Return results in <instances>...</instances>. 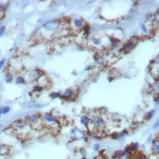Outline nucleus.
Returning a JSON list of instances; mask_svg holds the SVG:
<instances>
[{"mask_svg": "<svg viewBox=\"0 0 159 159\" xmlns=\"http://www.w3.org/2000/svg\"><path fill=\"white\" fill-rule=\"evenodd\" d=\"M11 126L15 132H16L17 134H19V136H26L29 134V132L32 130V127L28 125V123H26L25 118L15 120L11 125Z\"/></svg>", "mask_w": 159, "mask_h": 159, "instance_id": "f257e3e1", "label": "nucleus"}, {"mask_svg": "<svg viewBox=\"0 0 159 159\" xmlns=\"http://www.w3.org/2000/svg\"><path fill=\"white\" fill-rule=\"evenodd\" d=\"M60 25H61V21L58 19H53V20L47 21V23L44 24L41 28V32L46 35L54 36L55 33L58 32L61 29Z\"/></svg>", "mask_w": 159, "mask_h": 159, "instance_id": "f03ea898", "label": "nucleus"}, {"mask_svg": "<svg viewBox=\"0 0 159 159\" xmlns=\"http://www.w3.org/2000/svg\"><path fill=\"white\" fill-rule=\"evenodd\" d=\"M42 117V122L45 126H48L50 129L55 130V129H59L60 127V122L57 119V117L52 114L51 113H45L41 114Z\"/></svg>", "mask_w": 159, "mask_h": 159, "instance_id": "7ed1b4c3", "label": "nucleus"}, {"mask_svg": "<svg viewBox=\"0 0 159 159\" xmlns=\"http://www.w3.org/2000/svg\"><path fill=\"white\" fill-rule=\"evenodd\" d=\"M105 127V122L101 116H99V114H95V116H93L91 117V124H90L89 127H88V130L90 132L94 131V130L104 131Z\"/></svg>", "mask_w": 159, "mask_h": 159, "instance_id": "20e7f679", "label": "nucleus"}, {"mask_svg": "<svg viewBox=\"0 0 159 159\" xmlns=\"http://www.w3.org/2000/svg\"><path fill=\"white\" fill-rule=\"evenodd\" d=\"M25 120L26 121V123L32 127V128H37L41 127L43 126V122H42V117L41 114H30V116H28L25 117Z\"/></svg>", "mask_w": 159, "mask_h": 159, "instance_id": "39448f33", "label": "nucleus"}, {"mask_svg": "<svg viewBox=\"0 0 159 159\" xmlns=\"http://www.w3.org/2000/svg\"><path fill=\"white\" fill-rule=\"evenodd\" d=\"M69 136L70 138L72 140H80V139H85L86 138V133L83 132L82 130L78 129V128H72L69 132Z\"/></svg>", "mask_w": 159, "mask_h": 159, "instance_id": "423d86ee", "label": "nucleus"}, {"mask_svg": "<svg viewBox=\"0 0 159 159\" xmlns=\"http://www.w3.org/2000/svg\"><path fill=\"white\" fill-rule=\"evenodd\" d=\"M61 99L65 100V101H69V100H73L75 99L76 92L75 91L74 88H67L63 93L61 94Z\"/></svg>", "mask_w": 159, "mask_h": 159, "instance_id": "0eeeda50", "label": "nucleus"}, {"mask_svg": "<svg viewBox=\"0 0 159 159\" xmlns=\"http://www.w3.org/2000/svg\"><path fill=\"white\" fill-rule=\"evenodd\" d=\"M72 25L76 29L79 30V29H82L86 24L83 18H75L72 20Z\"/></svg>", "mask_w": 159, "mask_h": 159, "instance_id": "6e6552de", "label": "nucleus"}, {"mask_svg": "<svg viewBox=\"0 0 159 159\" xmlns=\"http://www.w3.org/2000/svg\"><path fill=\"white\" fill-rule=\"evenodd\" d=\"M80 123L82 126H84L86 128L88 129V127H89L91 124V117L88 116V114H82L80 117Z\"/></svg>", "mask_w": 159, "mask_h": 159, "instance_id": "1a4fd4ad", "label": "nucleus"}, {"mask_svg": "<svg viewBox=\"0 0 159 159\" xmlns=\"http://www.w3.org/2000/svg\"><path fill=\"white\" fill-rule=\"evenodd\" d=\"M136 43L134 42V41H129L127 43H126L125 45H124V47H122V51L125 52V53H127V52H130L131 50H133L134 47H136Z\"/></svg>", "mask_w": 159, "mask_h": 159, "instance_id": "9d476101", "label": "nucleus"}, {"mask_svg": "<svg viewBox=\"0 0 159 159\" xmlns=\"http://www.w3.org/2000/svg\"><path fill=\"white\" fill-rule=\"evenodd\" d=\"M9 151H10L9 146L0 142V156H6V155L9 154Z\"/></svg>", "mask_w": 159, "mask_h": 159, "instance_id": "9b49d317", "label": "nucleus"}, {"mask_svg": "<svg viewBox=\"0 0 159 159\" xmlns=\"http://www.w3.org/2000/svg\"><path fill=\"white\" fill-rule=\"evenodd\" d=\"M152 152L154 155L159 156V138H155L152 142Z\"/></svg>", "mask_w": 159, "mask_h": 159, "instance_id": "f8f14e48", "label": "nucleus"}, {"mask_svg": "<svg viewBox=\"0 0 159 159\" xmlns=\"http://www.w3.org/2000/svg\"><path fill=\"white\" fill-rule=\"evenodd\" d=\"M15 81H16V85H19V86H23V85H25L26 84V78L24 76H16L15 77Z\"/></svg>", "mask_w": 159, "mask_h": 159, "instance_id": "ddd939ff", "label": "nucleus"}, {"mask_svg": "<svg viewBox=\"0 0 159 159\" xmlns=\"http://www.w3.org/2000/svg\"><path fill=\"white\" fill-rule=\"evenodd\" d=\"M90 43L92 44L93 46H95V47H99L102 45V40L100 37H93L91 39H90Z\"/></svg>", "mask_w": 159, "mask_h": 159, "instance_id": "4468645a", "label": "nucleus"}, {"mask_svg": "<svg viewBox=\"0 0 159 159\" xmlns=\"http://www.w3.org/2000/svg\"><path fill=\"white\" fill-rule=\"evenodd\" d=\"M82 31H83V35L85 37H88L90 35V32H91V28H90V25H86L84 28H82Z\"/></svg>", "mask_w": 159, "mask_h": 159, "instance_id": "2eb2a0df", "label": "nucleus"}, {"mask_svg": "<svg viewBox=\"0 0 159 159\" xmlns=\"http://www.w3.org/2000/svg\"><path fill=\"white\" fill-rule=\"evenodd\" d=\"M43 90H44V87H42V86H39V85L34 86L33 89H32V91H33L34 94H40Z\"/></svg>", "mask_w": 159, "mask_h": 159, "instance_id": "dca6fc26", "label": "nucleus"}, {"mask_svg": "<svg viewBox=\"0 0 159 159\" xmlns=\"http://www.w3.org/2000/svg\"><path fill=\"white\" fill-rule=\"evenodd\" d=\"M156 19V15L153 14V13H150L146 16V21L147 22H154Z\"/></svg>", "mask_w": 159, "mask_h": 159, "instance_id": "f3484780", "label": "nucleus"}, {"mask_svg": "<svg viewBox=\"0 0 159 159\" xmlns=\"http://www.w3.org/2000/svg\"><path fill=\"white\" fill-rule=\"evenodd\" d=\"M5 79H6V83H11L15 78H14V76H13L12 73H9V72H8V73L6 74Z\"/></svg>", "mask_w": 159, "mask_h": 159, "instance_id": "a211bd4d", "label": "nucleus"}, {"mask_svg": "<svg viewBox=\"0 0 159 159\" xmlns=\"http://www.w3.org/2000/svg\"><path fill=\"white\" fill-rule=\"evenodd\" d=\"M61 93L59 92H52L49 94V98L51 99H57V98H60L61 99Z\"/></svg>", "mask_w": 159, "mask_h": 159, "instance_id": "6ab92c4d", "label": "nucleus"}, {"mask_svg": "<svg viewBox=\"0 0 159 159\" xmlns=\"http://www.w3.org/2000/svg\"><path fill=\"white\" fill-rule=\"evenodd\" d=\"M133 159H147L143 153H135L133 155Z\"/></svg>", "mask_w": 159, "mask_h": 159, "instance_id": "aec40b11", "label": "nucleus"}, {"mask_svg": "<svg viewBox=\"0 0 159 159\" xmlns=\"http://www.w3.org/2000/svg\"><path fill=\"white\" fill-rule=\"evenodd\" d=\"M11 110V107H8V105H6V107H2V114H6L10 112Z\"/></svg>", "mask_w": 159, "mask_h": 159, "instance_id": "412c9836", "label": "nucleus"}, {"mask_svg": "<svg viewBox=\"0 0 159 159\" xmlns=\"http://www.w3.org/2000/svg\"><path fill=\"white\" fill-rule=\"evenodd\" d=\"M155 113V110H151V111H149L146 114V120H149V119H151L153 117V114Z\"/></svg>", "mask_w": 159, "mask_h": 159, "instance_id": "4be33fe9", "label": "nucleus"}, {"mask_svg": "<svg viewBox=\"0 0 159 159\" xmlns=\"http://www.w3.org/2000/svg\"><path fill=\"white\" fill-rule=\"evenodd\" d=\"M126 155V152L125 151V150H124V151H117V153H116V155L118 157H123Z\"/></svg>", "mask_w": 159, "mask_h": 159, "instance_id": "5701e85b", "label": "nucleus"}, {"mask_svg": "<svg viewBox=\"0 0 159 159\" xmlns=\"http://www.w3.org/2000/svg\"><path fill=\"white\" fill-rule=\"evenodd\" d=\"M6 58H2L0 60V69H3L6 66Z\"/></svg>", "mask_w": 159, "mask_h": 159, "instance_id": "b1692460", "label": "nucleus"}, {"mask_svg": "<svg viewBox=\"0 0 159 159\" xmlns=\"http://www.w3.org/2000/svg\"><path fill=\"white\" fill-rule=\"evenodd\" d=\"M92 148H93V150H94L95 152H98L99 150H100V145L99 144H94Z\"/></svg>", "mask_w": 159, "mask_h": 159, "instance_id": "393cba45", "label": "nucleus"}, {"mask_svg": "<svg viewBox=\"0 0 159 159\" xmlns=\"http://www.w3.org/2000/svg\"><path fill=\"white\" fill-rule=\"evenodd\" d=\"M5 33H6V26L3 25V26L0 28V37H3L4 35H5Z\"/></svg>", "mask_w": 159, "mask_h": 159, "instance_id": "a878e982", "label": "nucleus"}, {"mask_svg": "<svg viewBox=\"0 0 159 159\" xmlns=\"http://www.w3.org/2000/svg\"><path fill=\"white\" fill-rule=\"evenodd\" d=\"M158 126H159V118L155 121V125L153 126V127H154V128H156Z\"/></svg>", "mask_w": 159, "mask_h": 159, "instance_id": "bb28decb", "label": "nucleus"}, {"mask_svg": "<svg viewBox=\"0 0 159 159\" xmlns=\"http://www.w3.org/2000/svg\"><path fill=\"white\" fill-rule=\"evenodd\" d=\"M2 107H0V117H1V116H2Z\"/></svg>", "mask_w": 159, "mask_h": 159, "instance_id": "cd10ccee", "label": "nucleus"}, {"mask_svg": "<svg viewBox=\"0 0 159 159\" xmlns=\"http://www.w3.org/2000/svg\"><path fill=\"white\" fill-rule=\"evenodd\" d=\"M81 159H86V158H85V157H82V158H81Z\"/></svg>", "mask_w": 159, "mask_h": 159, "instance_id": "c85d7f7f", "label": "nucleus"}]
</instances>
